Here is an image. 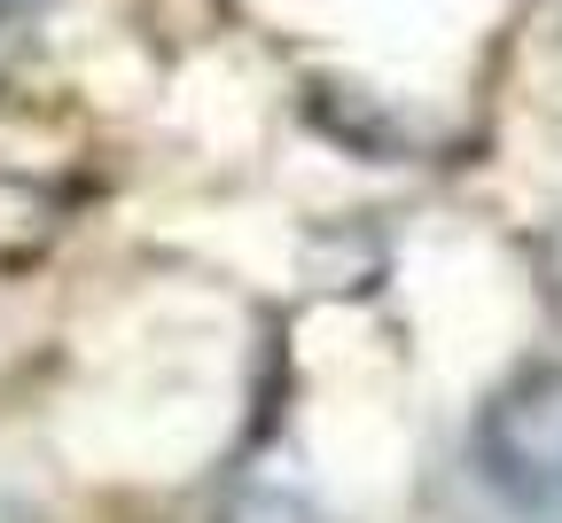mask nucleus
<instances>
[{
	"instance_id": "1",
	"label": "nucleus",
	"mask_w": 562,
	"mask_h": 523,
	"mask_svg": "<svg viewBox=\"0 0 562 523\" xmlns=\"http://www.w3.org/2000/svg\"><path fill=\"white\" fill-rule=\"evenodd\" d=\"M484 469L524 523H562V367L524 376L484 422Z\"/></svg>"
}]
</instances>
